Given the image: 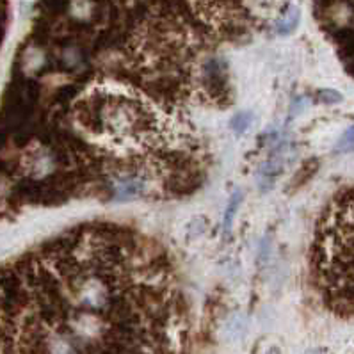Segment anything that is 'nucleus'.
I'll return each instance as SVG.
<instances>
[{
	"instance_id": "f257e3e1",
	"label": "nucleus",
	"mask_w": 354,
	"mask_h": 354,
	"mask_svg": "<svg viewBox=\"0 0 354 354\" xmlns=\"http://www.w3.org/2000/svg\"><path fill=\"white\" fill-rule=\"evenodd\" d=\"M239 205H241V194H234V198L230 200V205H228V210H226V216H225V232H228L230 228V223H232V219H234V214L235 210L239 209Z\"/></svg>"
},
{
	"instance_id": "f03ea898",
	"label": "nucleus",
	"mask_w": 354,
	"mask_h": 354,
	"mask_svg": "<svg viewBox=\"0 0 354 354\" xmlns=\"http://www.w3.org/2000/svg\"><path fill=\"white\" fill-rule=\"evenodd\" d=\"M250 114H237V116L234 118V121H232V127H234V130H237V132H242V130H246L248 127H250Z\"/></svg>"
},
{
	"instance_id": "7ed1b4c3",
	"label": "nucleus",
	"mask_w": 354,
	"mask_h": 354,
	"mask_svg": "<svg viewBox=\"0 0 354 354\" xmlns=\"http://www.w3.org/2000/svg\"><path fill=\"white\" fill-rule=\"evenodd\" d=\"M319 100L324 102V104H338V102H342V95L333 89H326L319 95Z\"/></svg>"
}]
</instances>
